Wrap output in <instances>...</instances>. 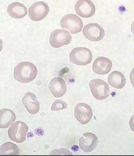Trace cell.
<instances>
[{"instance_id": "obj_7", "label": "cell", "mask_w": 134, "mask_h": 156, "mask_svg": "<svg viewBox=\"0 0 134 156\" xmlns=\"http://www.w3.org/2000/svg\"><path fill=\"white\" fill-rule=\"evenodd\" d=\"M49 12V7L44 1H38L33 3L29 8L28 15L34 21H39L44 19Z\"/></svg>"}, {"instance_id": "obj_6", "label": "cell", "mask_w": 134, "mask_h": 156, "mask_svg": "<svg viewBox=\"0 0 134 156\" xmlns=\"http://www.w3.org/2000/svg\"><path fill=\"white\" fill-rule=\"evenodd\" d=\"M72 40V36L67 31L57 29L52 32L49 38V43L52 47L57 48L69 44Z\"/></svg>"}, {"instance_id": "obj_12", "label": "cell", "mask_w": 134, "mask_h": 156, "mask_svg": "<svg viewBox=\"0 0 134 156\" xmlns=\"http://www.w3.org/2000/svg\"><path fill=\"white\" fill-rule=\"evenodd\" d=\"M49 89L54 97H62L67 91V84L63 78L56 77L53 78L49 84Z\"/></svg>"}, {"instance_id": "obj_4", "label": "cell", "mask_w": 134, "mask_h": 156, "mask_svg": "<svg viewBox=\"0 0 134 156\" xmlns=\"http://www.w3.org/2000/svg\"><path fill=\"white\" fill-rule=\"evenodd\" d=\"M89 87L92 95L98 100H103L109 95V87L105 81L101 79L92 80L89 82Z\"/></svg>"}, {"instance_id": "obj_3", "label": "cell", "mask_w": 134, "mask_h": 156, "mask_svg": "<svg viewBox=\"0 0 134 156\" xmlns=\"http://www.w3.org/2000/svg\"><path fill=\"white\" fill-rule=\"evenodd\" d=\"M28 127L26 122L21 121L15 122L11 124L8 130V136L10 140L21 143L26 139Z\"/></svg>"}, {"instance_id": "obj_15", "label": "cell", "mask_w": 134, "mask_h": 156, "mask_svg": "<svg viewBox=\"0 0 134 156\" xmlns=\"http://www.w3.org/2000/svg\"><path fill=\"white\" fill-rule=\"evenodd\" d=\"M7 11L9 16L14 18H22L27 14V7L23 4L18 2L10 4Z\"/></svg>"}, {"instance_id": "obj_22", "label": "cell", "mask_w": 134, "mask_h": 156, "mask_svg": "<svg viewBox=\"0 0 134 156\" xmlns=\"http://www.w3.org/2000/svg\"><path fill=\"white\" fill-rule=\"evenodd\" d=\"M129 78H130V80H131V83L132 85V86L134 88V68L132 69V71L130 74V76H129Z\"/></svg>"}, {"instance_id": "obj_21", "label": "cell", "mask_w": 134, "mask_h": 156, "mask_svg": "<svg viewBox=\"0 0 134 156\" xmlns=\"http://www.w3.org/2000/svg\"><path fill=\"white\" fill-rule=\"evenodd\" d=\"M129 125L130 129L134 132V115H132V117L131 118L129 122Z\"/></svg>"}, {"instance_id": "obj_1", "label": "cell", "mask_w": 134, "mask_h": 156, "mask_svg": "<svg viewBox=\"0 0 134 156\" xmlns=\"http://www.w3.org/2000/svg\"><path fill=\"white\" fill-rule=\"evenodd\" d=\"M37 73V69L33 63L28 61L21 62L14 68V78L21 83L26 84L36 78Z\"/></svg>"}, {"instance_id": "obj_19", "label": "cell", "mask_w": 134, "mask_h": 156, "mask_svg": "<svg viewBox=\"0 0 134 156\" xmlns=\"http://www.w3.org/2000/svg\"><path fill=\"white\" fill-rule=\"evenodd\" d=\"M68 107L67 104L63 101L62 100H55L53 103L51 110L54 112L56 111H60L64 110Z\"/></svg>"}, {"instance_id": "obj_16", "label": "cell", "mask_w": 134, "mask_h": 156, "mask_svg": "<svg viewBox=\"0 0 134 156\" xmlns=\"http://www.w3.org/2000/svg\"><path fill=\"white\" fill-rule=\"evenodd\" d=\"M16 116L14 112L9 108L0 110V128L6 129L16 121Z\"/></svg>"}, {"instance_id": "obj_13", "label": "cell", "mask_w": 134, "mask_h": 156, "mask_svg": "<svg viewBox=\"0 0 134 156\" xmlns=\"http://www.w3.org/2000/svg\"><path fill=\"white\" fill-rule=\"evenodd\" d=\"M112 68V62L105 57H99L93 64L92 69L99 75H104L109 73Z\"/></svg>"}, {"instance_id": "obj_11", "label": "cell", "mask_w": 134, "mask_h": 156, "mask_svg": "<svg viewBox=\"0 0 134 156\" xmlns=\"http://www.w3.org/2000/svg\"><path fill=\"white\" fill-rule=\"evenodd\" d=\"M75 11L81 17L89 18L95 13L96 7L90 0H79L75 4Z\"/></svg>"}, {"instance_id": "obj_8", "label": "cell", "mask_w": 134, "mask_h": 156, "mask_svg": "<svg viewBox=\"0 0 134 156\" xmlns=\"http://www.w3.org/2000/svg\"><path fill=\"white\" fill-rule=\"evenodd\" d=\"M83 34L91 41H99L103 38L105 33L104 29L98 24L90 23L84 27Z\"/></svg>"}, {"instance_id": "obj_20", "label": "cell", "mask_w": 134, "mask_h": 156, "mask_svg": "<svg viewBox=\"0 0 134 156\" xmlns=\"http://www.w3.org/2000/svg\"><path fill=\"white\" fill-rule=\"evenodd\" d=\"M50 155H72L71 152L67 150L65 148H61L59 150H56L51 152Z\"/></svg>"}, {"instance_id": "obj_14", "label": "cell", "mask_w": 134, "mask_h": 156, "mask_svg": "<svg viewBox=\"0 0 134 156\" xmlns=\"http://www.w3.org/2000/svg\"><path fill=\"white\" fill-rule=\"evenodd\" d=\"M22 103L30 114H36L40 110V103L37 98L31 92H27L25 94L22 99Z\"/></svg>"}, {"instance_id": "obj_10", "label": "cell", "mask_w": 134, "mask_h": 156, "mask_svg": "<svg viewBox=\"0 0 134 156\" xmlns=\"http://www.w3.org/2000/svg\"><path fill=\"white\" fill-rule=\"evenodd\" d=\"M99 140L96 135L92 133H85L79 139V147L85 153L93 151L98 145Z\"/></svg>"}, {"instance_id": "obj_9", "label": "cell", "mask_w": 134, "mask_h": 156, "mask_svg": "<svg viewBox=\"0 0 134 156\" xmlns=\"http://www.w3.org/2000/svg\"><path fill=\"white\" fill-rule=\"evenodd\" d=\"M74 117L81 124L85 125L89 123L92 119V109L86 103H79L74 108Z\"/></svg>"}, {"instance_id": "obj_23", "label": "cell", "mask_w": 134, "mask_h": 156, "mask_svg": "<svg viewBox=\"0 0 134 156\" xmlns=\"http://www.w3.org/2000/svg\"><path fill=\"white\" fill-rule=\"evenodd\" d=\"M131 31L132 32V33L134 34V21L131 24Z\"/></svg>"}, {"instance_id": "obj_2", "label": "cell", "mask_w": 134, "mask_h": 156, "mask_svg": "<svg viewBox=\"0 0 134 156\" xmlns=\"http://www.w3.org/2000/svg\"><path fill=\"white\" fill-rule=\"evenodd\" d=\"M70 60L78 66H86L91 62L93 55L91 51L86 47H76L73 48L69 55Z\"/></svg>"}, {"instance_id": "obj_17", "label": "cell", "mask_w": 134, "mask_h": 156, "mask_svg": "<svg viewBox=\"0 0 134 156\" xmlns=\"http://www.w3.org/2000/svg\"><path fill=\"white\" fill-rule=\"evenodd\" d=\"M107 80L109 84L116 89H121L124 88L126 82V80L124 74L118 71L112 72L108 76Z\"/></svg>"}, {"instance_id": "obj_24", "label": "cell", "mask_w": 134, "mask_h": 156, "mask_svg": "<svg viewBox=\"0 0 134 156\" xmlns=\"http://www.w3.org/2000/svg\"></svg>"}, {"instance_id": "obj_5", "label": "cell", "mask_w": 134, "mask_h": 156, "mask_svg": "<svg viewBox=\"0 0 134 156\" xmlns=\"http://www.w3.org/2000/svg\"><path fill=\"white\" fill-rule=\"evenodd\" d=\"M60 26L63 28L67 30L72 34L81 32L83 24L81 18L73 14H69L63 16L60 21Z\"/></svg>"}, {"instance_id": "obj_18", "label": "cell", "mask_w": 134, "mask_h": 156, "mask_svg": "<svg viewBox=\"0 0 134 156\" xmlns=\"http://www.w3.org/2000/svg\"><path fill=\"white\" fill-rule=\"evenodd\" d=\"M1 156H18L20 150L18 146L11 142H7L1 146Z\"/></svg>"}]
</instances>
